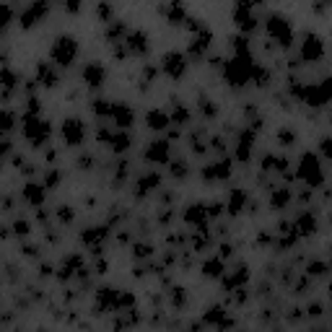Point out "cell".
<instances>
[{"label": "cell", "mask_w": 332, "mask_h": 332, "mask_svg": "<svg viewBox=\"0 0 332 332\" xmlns=\"http://www.w3.org/2000/svg\"><path fill=\"white\" fill-rule=\"evenodd\" d=\"M23 135L29 137L34 146H44V143H47V137H49V125H47L42 117L29 115V117L23 120Z\"/></svg>", "instance_id": "6da1fadb"}, {"label": "cell", "mask_w": 332, "mask_h": 332, "mask_svg": "<svg viewBox=\"0 0 332 332\" xmlns=\"http://www.w3.org/2000/svg\"><path fill=\"white\" fill-rule=\"evenodd\" d=\"M78 54V44L73 37H60L58 42L52 44V60L58 65H70Z\"/></svg>", "instance_id": "7a4b0ae2"}, {"label": "cell", "mask_w": 332, "mask_h": 332, "mask_svg": "<svg viewBox=\"0 0 332 332\" xmlns=\"http://www.w3.org/2000/svg\"><path fill=\"white\" fill-rule=\"evenodd\" d=\"M298 177H301L303 182H307L309 187H317V184H322L324 174H322V166H319L317 156H312V153H303V158H301V169H298Z\"/></svg>", "instance_id": "3957f363"}, {"label": "cell", "mask_w": 332, "mask_h": 332, "mask_svg": "<svg viewBox=\"0 0 332 332\" xmlns=\"http://www.w3.org/2000/svg\"><path fill=\"white\" fill-rule=\"evenodd\" d=\"M267 32L272 34V39H278L281 44H288V42H291V26H288V21H286L281 13H272V16L267 18Z\"/></svg>", "instance_id": "277c9868"}, {"label": "cell", "mask_w": 332, "mask_h": 332, "mask_svg": "<svg viewBox=\"0 0 332 332\" xmlns=\"http://www.w3.org/2000/svg\"><path fill=\"white\" fill-rule=\"evenodd\" d=\"M163 70L169 73L172 78H182V73L187 70V60H184V54H179V52H169V54H163Z\"/></svg>", "instance_id": "5b68a950"}, {"label": "cell", "mask_w": 332, "mask_h": 332, "mask_svg": "<svg viewBox=\"0 0 332 332\" xmlns=\"http://www.w3.org/2000/svg\"><path fill=\"white\" fill-rule=\"evenodd\" d=\"M301 54H303V60H319L322 54H324V47H322V39L317 37V34H307V39H303V49H301Z\"/></svg>", "instance_id": "8992f818"}, {"label": "cell", "mask_w": 332, "mask_h": 332, "mask_svg": "<svg viewBox=\"0 0 332 332\" xmlns=\"http://www.w3.org/2000/svg\"><path fill=\"white\" fill-rule=\"evenodd\" d=\"M63 137L68 146H78L83 141V122L80 120H65L63 125Z\"/></svg>", "instance_id": "52a82bcc"}, {"label": "cell", "mask_w": 332, "mask_h": 332, "mask_svg": "<svg viewBox=\"0 0 332 332\" xmlns=\"http://www.w3.org/2000/svg\"><path fill=\"white\" fill-rule=\"evenodd\" d=\"M104 78H106V73H104V68H101V65H96V63H91V65H86V68H83V80H86L91 89L101 86V83H104Z\"/></svg>", "instance_id": "ba28073f"}, {"label": "cell", "mask_w": 332, "mask_h": 332, "mask_svg": "<svg viewBox=\"0 0 332 332\" xmlns=\"http://www.w3.org/2000/svg\"><path fill=\"white\" fill-rule=\"evenodd\" d=\"M44 13H47V6L42 3V0H37V3H34L29 11H26V13L21 16V23L26 26V29H29V26H34L37 21H42V18H44Z\"/></svg>", "instance_id": "9c48e42d"}, {"label": "cell", "mask_w": 332, "mask_h": 332, "mask_svg": "<svg viewBox=\"0 0 332 332\" xmlns=\"http://www.w3.org/2000/svg\"><path fill=\"white\" fill-rule=\"evenodd\" d=\"M146 158H148V161H156V163H166V158H169V143H166V141H156V143L148 148Z\"/></svg>", "instance_id": "30bf717a"}, {"label": "cell", "mask_w": 332, "mask_h": 332, "mask_svg": "<svg viewBox=\"0 0 332 332\" xmlns=\"http://www.w3.org/2000/svg\"><path fill=\"white\" fill-rule=\"evenodd\" d=\"M44 184H37V182H29L23 187V200L26 203H32V205H42V200H44V189H42Z\"/></svg>", "instance_id": "8fae6325"}, {"label": "cell", "mask_w": 332, "mask_h": 332, "mask_svg": "<svg viewBox=\"0 0 332 332\" xmlns=\"http://www.w3.org/2000/svg\"><path fill=\"white\" fill-rule=\"evenodd\" d=\"M112 117H115L117 127H130V125H132V120H135L132 109H130V106H125V104H117V106L112 109Z\"/></svg>", "instance_id": "7c38bea8"}, {"label": "cell", "mask_w": 332, "mask_h": 332, "mask_svg": "<svg viewBox=\"0 0 332 332\" xmlns=\"http://www.w3.org/2000/svg\"><path fill=\"white\" fill-rule=\"evenodd\" d=\"M146 122H148V127L151 130H163V127H169V115L166 112H158V109H153V112H148L146 115Z\"/></svg>", "instance_id": "4fadbf2b"}, {"label": "cell", "mask_w": 332, "mask_h": 332, "mask_svg": "<svg viewBox=\"0 0 332 332\" xmlns=\"http://www.w3.org/2000/svg\"><path fill=\"white\" fill-rule=\"evenodd\" d=\"M127 49H130V52H135V54H143V52L148 49V37H146V34H141V32H135V34L127 39Z\"/></svg>", "instance_id": "5bb4252c"}, {"label": "cell", "mask_w": 332, "mask_h": 332, "mask_svg": "<svg viewBox=\"0 0 332 332\" xmlns=\"http://www.w3.org/2000/svg\"><path fill=\"white\" fill-rule=\"evenodd\" d=\"M236 23L241 26V29H246V32H252V29H255V16L249 13L246 8H239V11H236Z\"/></svg>", "instance_id": "9a60e30c"}, {"label": "cell", "mask_w": 332, "mask_h": 332, "mask_svg": "<svg viewBox=\"0 0 332 332\" xmlns=\"http://www.w3.org/2000/svg\"><path fill=\"white\" fill-rule=\"evenodd\" d=\"M244 203H246V195H244L241 189H234L231 198H229V213H239L244 208Z\"/></svg>", "instance_id": "2e32d148"}, {"label": "cell", "mask_w": 332, "mask_h": 332, "mask_svg": "<svg viewBox=\"0 0 332 332\" xmlns=\"http://www.w3.org/2000/svg\"><path fill=\"white\" fill-rule=\"evenodd\" d=\"M39 80L44 83V86H49V89H52L54 83H58V75H54L47 65H39Z\"/></svg>", "instance_id": "e0dca14e"}, {"label": "cell", "mask_w": 332, "mask_h": 332, "mask_svg": "<svg viewBox=\"0 0 332 332\" xmlns=\"http://www.w3.org/2000/svg\"><path fill=\"white\" fill-rule=\"evenodd\" d=\"M249 153H252V135H244L241 141H239V158L246 161Z\"/></svg>", "instance_id": "ac0fdd59"}, {"label": "cell", "mask_w": 332, "mask_h": 332, "mask_svg": "<svg viewBox=\"0 0 332 332\" xmlns=\"http://www.w3.org/2000/svg\"><path fill=\"white\" fill-rule=\"evenodd\" d=\"M220 272H224V262H220V260L205 262V275H210V278H220Z\"/></svg>", "instance_id": "d6986e66"}, {"label": "cell", "mask_w": 332, "mask_h": 332, "mask_svg": "<svg viewBox=\"0 0 332 332\" xmlns=\"http://www.w3.org/2000/svg\"><path fill=\"white\" fill-rule=\"evenodd\" d=\"M314 226H317V220H314L312 215H301V220H298L301 234H312V231H314Z\"/></svg>", "instance_id": "ffe728a7"}, {"label": "cell", "mask_w": 332, "mask_h": 332, "mask_svg": "<svg viewBox=\"0 0 332 332\" xmlns=\"http://www.w3.org/2000/svg\"><path fill=\"white\" fill-rule=\"evenodd\" d=\"M153 184H158V177H156V174H148V177H143L141 182H137L141 192H143V189H153Z\"/></svg>", "instance_id": "44dd1931"}, {"label": "cell", "mask_w": 332, "mask_h": 332, "mask_svg": "<svg viewBox=\"0 0 332 332\" xmlns=\"http://www.w3.org/2000/svg\"><path fill=\"white\" fill-rule=\"evenodd\" d=\"M112 143H115V151H125L130 146V137L127 135H117V137H112Z\"/></svg>", "instance_id": "7402d4cb"}, {"label": "cell", "mask_w": 332, "mask_h": 332, "mask_svg": "<svg viewBox=\"0 0 332 332\" xmlns=\"http://www.w3.org/2000/svg\"><path fill=\"white\" fill-rule=\"evenodd\" d=\"M200 215H203V205H192V210L187 213L189 220H200Z\"/></svg>", "instance_id": "603a6c76"}, {"label": "cell", "mask_w": 332, "mask_h": 332, "mask_svg": "<svg viewBox=\"0 0 332 332\" xmlns=\"http://www.w3.org/2000/svg\"><path fill=\"white\" fill-rule=\"evenodd\" d=\"M322 153L327 158H332V137H324V141H322Z\"/></svg>", "instance_id": "cb8c5ba5"}, {"label": "cell", "mask_w": 332, "mask_h": 332, "mask_svg": "<svg viewBox=\"0 0 332 332\" xmlns=\"http://www.w3.org/2000/svg\"><path fill=\"white\" fill-rule=\"evenodd\" d=\"M3 78H6V83H3V86H6V94H11V89H13V73H11V70H6V73H3Z\"/></svg>", "instance_id": "d4e9b609"}, {"label": "cell", "mask_w": 332, "mask_h": 332, "mask_svg": "<svg viewBox=\"0 0 332 332\" xmlns=\"http://www.w3.org/2000/svg\"><path fill=\"white\" fill-rule=\"evenodd\" d=\"M65 8H68L70 13H75V11L80 8V0H65Z\"/></svg>", "instance_id": "484cf974"}, {"label": "cell", "mask_w": 332, "mask_h": 332, "mask_svg": "<svg viewBox=\"0 0 332 332\" xmlns=\"http://www.w3.org/2000/svg\"><path fill=\"white\" fill-rule=\"evenodd\" d=\"M309 272H314V275H322V272H324V265H322V262H314V265H309Z\"/></svg>", "instance_id": "4316f807"}, {"label": "cell", "mask_w": 332, "mask_h": 332, "mask_svg": "<svg viewBox=\"0 0 332 332\" xmlns=\"http://www.w3.org/2000/svg\"><path fill=\"white\" fill-rule=\"evenodd\" d=\"M288 198H291L288 192H278V195H275V205H283V203H286Z\"/></svg>", "instance_id": "83f0119b"}, {"label": "cell", "mask_w": 332, "mask_h": 332, "mask_svg": "<svg viewBox=\"0 0 332 332\" xmlns=\"http://www.w3.org/2000/svg\"><path fill=\"white\" fill-rule=\"evenodd\" d=\"M187 117H189V115H187L184 109L179 106V109H177V115H174V120H177V122H187Z\"/></svg>", "instance_id": "f1b7e54d"}, {"label": "cell", "mask_w": 332, "mask_h": 332, "mask_svg": "<svg viewBox=\"0 0 332 332\" xmlns=\"http://www.w3.org/2000/svg\"><path fill=\"white\" fill-rule=\"evenodd\" d=\"M29 231V224H26V220H18L16 224V234H26Z\"/></svg>", "instance_id": "f546056e"}, {"label": "cell", "mask_w": 332, "mask_h": 332, "mask_svg": "<svg viewBox=\"0 0 332 332\" xmlns=\"http://www.w3.org/2000/svg\"><path fill=\"white\" fill-rule=\"evenodd\" d=\"M281 141H283V143H293V132L283 130V132H281Z\"/></svg>", "instance_id": "4dcf8cb0"}, {"label": "cell", "mask_w": 332, "mask_h": 332, "mask_svg": "<svg viewBox=\"0 0 332 332\" xmlns=\"http://www.w3.org/2000/svg\"><path fill=\"white\" fill-rule=\"evenodd\" d=\"M11 127H13V115L6 112V125H3V130H11Z\"/></svg>", "instance_id": "1f68e13d"}, {"label": "cell", "mask_w": 332, "mask_h": 332, "mask_svg": "<svg viewBox=\"0 0 332 332\" xmlns=\"http://www.w3.org/2000/svg\"><path fill=\"white\" fill-rule=\"evenodd\" d=\"M174 174H177V177H182V174H184V163H182V161H179V163H174Z\"/></svg>", "instance_id": "d6a6232c"}, {"label": "cell", "mask_w": 332, "mask_h": 332, "mask_svg": "<svg viewBox=\"0 0 332 332\" xmlns=\"http://www.w3.org/2000/svg\"><path fill=\"white\" fill-rule=\"evenodd\" d=\"M241 6H249V3H260V0H239Z\"/></svg>", "instance_id": "836d02e7"}, {"label": "cell", "mask_w": 332, "mask_h": 332, "mask_svg": "<svg viewBox=\"0 0 332 332\" xmlns=\"http://www.w3.org/2000/svg\"><path fill=\"white\" fill-rule=\"evenodd\" d=\"M329 296H332V288H329Z\"/></svg>", "instance_id": "e575fe53"}]
</instances>
